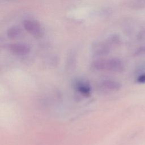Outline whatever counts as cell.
<instances>
[{"label":"cell","instance_id":"3","mask_svg":"<svg viewBox=\"0 0 145 145\" xmlns=\"http://www.w3.org/2000/svg\"><path fill=\"white\" fill-rule=\"evenodd\" d=\"M9 50L14 54L17 56H25L29 53V47L24 44L13 43L8 45Z\"/></svg>","mask_w":145,"mask_h":145},{"label":"cell","instance_id":"7","mask_svg":"<svg viewBox=\"0 0 145 145\" xmlns=\"http://www.w3.org/2000/svg\"><path fill=\"white\" fill-rule=\"evenodd\" d=\"M135 56H142V55H145V46H142L138 49L137 51L134 53Z\"/></svg>","mask_w":145,"mask_h":145},{"label":"cell","instance_id":"8","mask_svg":"<svg viewBox=\"0 0 145 145\" xmlns=\"http://www.w3.org/2000/svg\"><path fill=\"white\" fill-rule=\"evenodd\" d=\"M137 82H138L139 83H140V84H144V83H145V72L142 74L141 75H140L137 78Z\"/></svg>","mask_w":145,"mask_h":145},{"label":"cell","instance_id":"1","mask_svg":"<svg viewBox=\"0 0 145 145\" xmlns=\"http://www.w3.org/2000/svg\"><path fill=\"white\" fill-rule=\"evenodd\" d=\"M92 66L95 69L100 71L121 72L124 69L123 62L117 58L97 60L93 63Z\"/></svg>","mask_w":145,"mask_h":145},{"label":"cell","instance_id":"5","mask_svg":"<svg viewBox=\"0 0 145 145\" xmlns=\"http://www.w3.org/2000/svg\"><path fill=\"white\" fill-rule=\"evenodd\" d=\"M76 88L80 93L84 95H89L91 92V87L89 84L83 82L77 83L76 84Z\"/></svg>","mask_w":145,"mask_h":145},{"label":"cell","instance_id":"2","mask_svg":"<svg viewBox=\"0 0 145 145\" xmlns=\"http://www.w3.org/2000/svg\"><path fill=\"white\" fill-rule=\"evenodd\" d=\"M24 29L31 35L35 37H41L42 35V29L40 23L35 20L28 19L23 22Z\"/></svg>","mask_w":145,"mask_h":145},{"label":"cell","instance_id":"4","mask_svg":"<svg viewBox=\"0 0 145 145\" xmlns=\"http://www.w3.org/2000/svg\"><path fill=\"white\" fill-rule=\"evenodd\" d=\"M100 88L106 91H113L118 90L121 87V84L115 80H105L100 83Z\"/></svg>","mask_w":145,"mask_h":145},{"label":"cell","instance_id":"6","mask_svg":"<svg viewBox=\"0 0 145 145\" xmlns=\"http://www.w3.org/2000/svg\"><path fill=\"white\" fill-rule=\"evenodd\" d=\"M20 33L21 31L19 28L12 26L8 29L7 31V35L10 39H15L20 35Z\"/></svg>","mask_w":145,"mask_h":145}]
</instances>
